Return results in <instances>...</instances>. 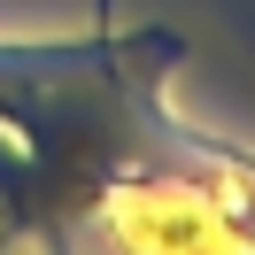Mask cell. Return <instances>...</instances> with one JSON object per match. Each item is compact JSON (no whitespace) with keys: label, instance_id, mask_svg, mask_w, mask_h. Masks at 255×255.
I'll list each match as a JSON object with an SVG mask.
<instances>
[{"label":"cell","instance_id":"obj_1","mask_svg":"<svg viewBox=\"0 0 255 255\" xmlns=\"http://www.w3.org/2000/svg\"><path fill=\"white\" fill-rule=\"evenodd\" d=\"M186 31L0 39V255H255V155L178 124Z\"/></svg>","mask_w":255,"mask_h":255},{"label":"cell","instance_id":"obj_2","mask_svg":"<svg viewBox=\"0 0 255 255\" xmlns=\"http://www.w3.org/2000/svg\"><path fill=\"white\" fill-rule=\"evenodd\" d=\"M93 23H116V16H109V0H93Z\"/></svg>","mask_w":255,"mask_h":255}]
</instances>
